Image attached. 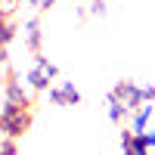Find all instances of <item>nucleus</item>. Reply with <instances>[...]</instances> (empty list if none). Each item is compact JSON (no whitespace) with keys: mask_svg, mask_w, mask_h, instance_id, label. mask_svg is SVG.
<instances>
[{"mask_svg":"<svg viewBox=\"0 0 155 155\" xmlns=\"http://www.w3.org/2000/svg\"><path fill=\"white\" fill-rule=\"evenodd\" d=\"M25 3H31V6H37V9H50L56 0H25Z\"/></svg>","mask_w":155,"mask_h":155,"instance_id":"obj_14","label":"nucleus"},{"mask_svg":"<svg viewBox=\"0 0 155 155\" xmlns=\"http://www.w3.org/2000/svg\"><path fill=\"white\" fill-rule=\"evenodd\" d=\"M106 106H109V118L115 124H121L124 115H130V112H137L140 106H143V99H140V84L118 81L112 87V93L106 96Z\"/></svg>","mask_w":155,"mask_h":155,"instance_id":"obj_1","label":"nucleus"},{"mask_svg":"<svg viewBox=\"0 0 155 155\" xmlns=\"http://www.w3.org/2000/svg\"><path fill=\"white\" fill-rule=\"evenodd\" d=\"M22 3H25V0H0V12H3V16H12Z\"/></svg>","mask_w":155,"mask_h":155,"instance_id":"obj_10","label":"nucleus"},{"mask_svg":"<svg viewBox=\"0 0 155 155\" xmlns=\"http://www.w3.org/2000/svg\"><path fill=\"white\" fill-rule=\"evenodd\" d=\"M3 106H12V109L31 106V102H28V90H25V84L19 81L16 74H9L3 81Z\"/></svg>","mask_w":155,"mask_h":155,"instance_id":"obj_5","label":"nucleus"},{"mask_svg":"<svg viewBox=\"0 0 155 155\" xmlns=\"http://www.w3.org/2000/svg\"><path fill=\"white\" fill-rule=\"evenodd\" d=\"M143 137H146V143H149V149H155V127H152V130H146Z\"/></svg>","mask_w":155,"mask_h":155,"instance_id":"obj_15","label":"nucleus"},{"mask_svg":"<svg viewBox=\"0 0 155 155\" xmlns=\"http://www.w3.org/2000/svg\"><path fill=\"white\" fill-rule=\"evenodd\" d=\"M12 37H16V25L9 22V16L0 12V56H6V47L12 44Z\"/></svg>","mask_w":155,"mask_h":155,"instance_id":"obj_9","label":"nucleus"},{"mask_svg":"<svg viewBox=\"0 0 155 155\" xmlns=\"http://www.w3.org/2000/svg\"><path fill=\"white\" fill-rule=\"evenodd\" d=\"M28 127H31V106H25V109L0 106V134H3V137L19 140Z\"/></svg>","mask_w":155,"mask_h":155,"instance_id":"obj_2","label":"nucleus"},{"mask_svg":"<svg viewBox=\"0 0 155 155\" xmlns=\"http://www.w3.org/2000/svg\"><path fill=\"white\" fill-rule=\"evenodd\" d=\"M0 155H16V140H9V137L0 140Z\"/></svg>","mask_w":155,"mask_h":155,"instance_id":"obj_12","label":"nucleus"},{"mask_svg":"<svg viewBox=\"0 0 155 155\" xmlns=\"http://www.w3.org/2000/svg\"><path fill=\"white\" fill-rule=\"evenodd\" d=\"M140 99L143 102H155V84H140Z\"/></svg>","mask_w":155,"mask_h":155,"instance_id":"obj_11","label":"nucleus"},{"mask_svg":"<svg viewBox=\"0 0 155 155\" xmlns=\"http://www.w3.org/2000/svg\"><path fill=\"white\" fill-rule=\"evenodd\" d=\"M47 93H50V102H53V106H62V109H71V106L81 102V93H78V87L71 81H53Z\"/></svg>","mask_w":155,"mask_h":155,"instance_id":"obj_4","label":"nucleus"},{"mask_svg":"<svg viewBox=\"0 0 155 155\" xmlns=\"http://www.w3.org/2000/svg\"><path fill=\"white\" fill-rule=\"evenodd\" d=\"M56 78H59V68L47 56L37 53L34 62H31V68L25 71V87H28V90H50V84H53Z\"/></svg>","mask_w":155,"mask_h":155,"instance_id":"obj_3","label":"nucleus"},{"mask_svg":"<svg viewBox=\"0 0 155 155\" xmlns=\"http://www.w3.org/2000/svg\"><path fill=\"white\" fill-rule=\"evenodd\" d=\"M121 155H149L146 137L134 130H121Z\"/></svg>","mask_w":155,"mask_h":155,"instance_id":"obj_6","label":"nucleus"},{"mask_svg":"<svg viewBox=\"0 0 155 155\" xmlns=\"http://www.w3.org/2000/svg\"><path fill=\"white\" fill-rule=\"evenodd\" d=\"M152 115H155V102H143L137 112H130V130H134V134H146Z\"/></svg>","mask_w":155,"mask_h":155,"instance_id":"obj_7","label":"nucleus"},{"mask_svg":"<svg viewBox=\"0 0 155 155\" xmlns=\"http://www.w3.org/2000/svg\"><path fill=\"white\" fill-rule=\"evenodd\" d=\"M90 12L93 16H106V0H90Z\"/></svg>","mask_w":155,"mask_h":155,"instance_id":"obj_13","label":"nucleus"},{"mask_svg":"<svg viewBox=\"0 0 155 155\" xmlns=\"http://www.w3.org/2000/svg\"><path fill=\"white\" fill-rule=\"evenodd\" d=\"M22 31H25V44H28V50L37 56V53H41V22H37V19H28Z\"/></svg>","mask_w":155,"mask_h":155,"instance_id":"obj_8","label":"nucleus"}]
</instances>
